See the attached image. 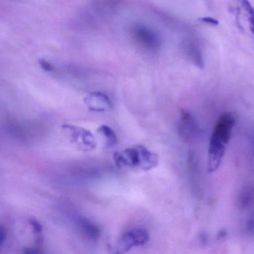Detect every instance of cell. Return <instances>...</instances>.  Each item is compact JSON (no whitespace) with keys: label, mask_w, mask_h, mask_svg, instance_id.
Segmentation results:
<instances>
[{"label":"cell","mask_w":254,"mask_h":254,"mask_svg":"<svg viewBox=\"0 0 254 254\" xmlns=\"http://www.w3.org/2000/svg\"><path fill=\"white\" fill-rule=\"evenodd\" d=\"M235 123V116L229 112L222 113L216 122L209 146L207 164L209 172H214L221 165Z\"/></svg>","instance_id":"1"},{"label":"cell","mask_w":254,"mask_h":254,"mask_svg":"<svg viewBox=\"0 0 254 254\" xmlns=\"http://www.w3.org/2000/svg\"><path fill=\"white\" fill-rule=\"evenodd\" d=\"M115 164L120 168H129L139 171H149L158 166V155L144 146H132L115 153Z\"/></svg>","instance_id":"2"},{"label":"cell","mask_w":254,"mask_h":254,"mask_svg":"<svg viewBox=\"0 0 254 254\" xmlns=\"http://www.w3.org/2000/svg\"><path fill=\"white\" fill-rule=\"evenodd\" d=\"M63 128L79 150L90 152L96 149L98 143L95 136L86 128L71 125H65Z\"/></svg>","instance_id":"3"},{"label":"cell","mask_w":254,"mask_h":254,"mask_svg":"<svg viewBox=\"0 0 254 254\" xmlns=\"http://www.w3.org/2000/svg\"><path fill=\"white\" fill-rule=\"evenodd\" d=\"M149 241V234L143 228H135L125 233L118 243V253L125 254L134 247L144 246Z\"/></svg>","instance_id":"4"},{"label":"cell","mask_w":254,"mask_h":254,"mask_svg":"<svg viewBox=\"0 0 254 254\" xmlns=\"http://www.w3.org/2000/svg\"><path fill=\"white\" fill-rule=\"evenodd\" d=\"M179 131L181 137L187 141H192L198 137L199 127L194 116L188 110L181 111Z\"/></svg>","instance_id":"5"},{"label":"cell","mask_w":254,"mask_h":254,"mask_svg":"<svg viewBox=\"0 0 254 254\" xmlns=\"http://www.w3.org/2000/svg\"><path fill=\"white\" fill-rule=\"evenodd\" d=\"M88 109L93 112H105L111 110L113 104L108 95L101 92H91L84 98Z\"/></svg>","instance_id":"6"},{"label":"cell","mask_w":254,"mask_h":254,"mask_svg":"<svg viewBox=\"0 0 254 254\" xmlns=\"http://www.w3.org/2000/svg\"><path fill=\"white\" fill-rule=\"evenodd\" d=\"M254 204V185L245 186L239 194L237 206L240 210H247Z\"/></svg>","instance_id":"7"},{"label":"cell","mask_w":254,"mask_h":254,"mask_svg":"<svg viewBox=\"0 0 254 254\" xmlns=\"http://www.w3.org/2000/svg\"><path fill=\"white\" fill-rule=\"evenodd\" d=\"M97 132L104 139L106 146L108 148H112L116 146L118 143L117 135L116 132L113 131V128L107 125H103L100 126L97 130Z\"/></svg>","instance_id":"8"},{"label":"cell","mask_w":254,"mask_h":254,"mask_svg":"<svg viewBox=\"0 0 254 254\" xmlns=\"http://www.w3.org/2000/svg\"><path fill=\"white\" fill-rule=\"evenodd\" d=\"M78 225L83 234L90 240H97L99 237L100 233L98 228L86 219H79Z\"/></svg>","instance_id":"9"},{"label":"cell","mask_w":254,"mask_h":254,"mask_svg":"<svg viewBox=\"0 0 254 254\" xmlns=\"http://www.w3.org/2000/svg\"><path fill=\"white\" fill-rule=\"evenodd\" d=\"M242 7L248 15V19L250 22L251 30L254 35V7L249 0H239Z\"/></svg>","instance_id":"10"},{"label":"cell","mask_w":254,"mask_h":254,"mask_svg":"<svg viewBox=\"0 0 254 254\" xmlns=\"http://www.w3.org/2000/svg\"><path fill=\"white\" fill-rule=\"evenodd\" d=\"M246 231L251 236L254 235V211L251 213L246 224Z\"/></svg>","instance_id":"11"},{"label":"cell","mask_w":254,"mask_h":254,"mask_svg":"<svg viewBox=\"0 0 254 254\" xmlns=\"http://www.w3.org/2000/svg\"><path fill=\"white\" fill-rule=\"evenodd\" d=\"M39 63H40V67H41L42 68H43V70H45V71H46V72L55 71V67H54V66L52 65V64H50V63L48 62L47 61H46V60L40 59V61H39Z\"/></svg>","instance_id":"12"},{"label":"cell","mask_w":254,"mask_h":254,"mask_svg":"<svg viewBox=\"0 0 254 254\" xmlns=\"http://www.w3.org/2000/svg\"><path fill=\"white\" fill-rule=\"evenodd\" d=\"M200 20L202 22H205V23L210 24V25H219V22L216 20V19L213 17H210V16H206V17L200 18Z\"/></svg>","instance_id":"13"},{"label":"cell","mask_w":254,"mask_h":254,"mask_svg":"<svg viewBox=\"0 0 254 254\" xmlns=\"http://www.w3.org/2000/svg\"><path fill=\"white\" fill-rule=\"evenodd\" d=\"M6 237V232L5 230L3 228H1L0 227V246L3 244L4 243V240H5Z\"/></svg>","instance_id":"14"}]
</instances>
